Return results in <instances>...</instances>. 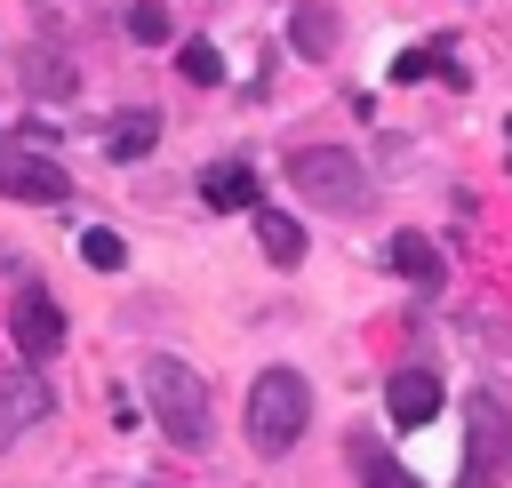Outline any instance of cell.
<instances>
[{
  "label": "cell",
  "instance_id": "14",
  "mask_svg": "<svg viewBox=\"0 0 512 488\" xmlns=\"http://www.w3.org/2000/svg\"><path fill=\"white\" fill-rule=\"evenodd\" d=\"M288 40H296V56H328V48H336V16H328V8H296Z\"/></svg>",
  "mask_w": 512,
  "mask_h": 488
},
{
  "label": "cell",
  "instance_id": "8",
  "mask_svg": "<svg viewBox=\"0 0 512 488\" xmlns=\"http://www.w3.org/2000/svg\"><path fill=\"white\" fill-rule=\"evenodd\" d=\"M384 408H392V424H432V416H440V376H432V368L384 376Z\"/></svg>",
  "mask_w": 512,
  "mask_h": 488
},
{
  "label": "cell",
  "instance_id": "10",
  "mask_svg": "<svg viewBox=\"0 0 512 488\" xmlns=\"http://www.w3.org/2000/svg\"><path fill=\"white\" fill-rule=\"evenodd\" d=\"M200 200H208V208H256L264 192H256V168H248V160H216V168L200 176Z\"/></svg>",
  "mask_w": 512,
  "mask_h": 488
},
{
  "label": "cell",
  "instance_id": "9",
  "mask_svg": "<svg viewBox=\"0 0 512 488\" xmlns=\"http://www.w3.org/2000/svg\"><path fill=\"white\" fill-rule=\"evenodd\" d=\"M248 216H256V240H264V256H272L280 272H296V264H304V224H296L288 208H264V200H256Z\"/></svg>",
  "mask_w": 512,
  "mask_h": 488
},
{
  "label": "cell",
  "instance_id": "17",
  "mask_svg": "<svg viewBox=\"0 0 512 488\" xmlns=\"http://www.w3.org/2000/svg\"><path fill=\"white\" fill-rule=\"evenodd\" d=\"M128 40L160 48V40H168V8H160V0H136V8H128Z\"/></svg>",
  "mask_w": 512,
  "mask_h": 488
},
{
  "label": "cell",
  "instance_id": "6",
  "mask_svg": "<svg viewBox=\"0 0 512 488\" xmlns=\"http://www.w3.org/2000/svg\"><path fill=\"white\" fill-rule=\"evenodd\" d=\"M0 192L24 208H56V200H72V176L32 144H0Z\"/></svg>",
  "mask_w": 512,
  "mask_h": 488
},
{
  "label": "cell",
  "instance_id": "18",
  "mask_svg": "<svg viewBox=\"0 0 512 488\" xmlns=\"http://www.w3.org/2000/svg\"><path fill=\"white\" fill-rule=\"evenodd\" d=\"M432 64H448V56H440V48H408V56H400V64H392V80H424V72H432Z\"/></svg>",
  "mask_w": 512,
  "mask_h": 488
},
{
  "label": "cell",
  "instance_id": "11",
  "mask_svg": "<svg viewBox=\"0 0 512 488\" xmlns=\"http://www.w3.org/2000/svg\"><path fill=\"white\" fill-rule=\"evenodd\" d=\"M384 256H392V272H400L408 288H432V280L448 272V264H440V248H432L424 232H392V240H384Z\"/></svg>",
  "mask_w": 512,
  "mask_h": 488
},
{
  "label": "cell",
  "instance_id": "5",
  "mask_svg": "<svg viewBox=\"0 0 512 488\" xmlns=\"http://www.w3.org/2000/svg\"><path fill=\"white\" fill-rule=\"evenodd\" d=\"M8 336H16V352H24V368H40V360H56L64 352V304L40 288V280H16V304H8Z\"/></svg>",
  "mask_w": 512,
  "mask_h": 488
},
{
  "label": "cell",
  "instance_id": "13",
  "mask_svg": "<svg viewBox=\"0 0 512 488\" xmlns=\"http://www.w3.org/2000/svg\"><path fill=\"white\" fill-rule=\"evenodd\" d=\"M152 136H160V112H152V104H136V112H120V120H112L104 152H112V160H144V152H152Z\"/></svg>",
  "mask_w": 512,
  "mask_h": 488
},
{
  "label": "cell",
  "instance_id": "16",
  "mask_svg": "<svg viewBox=\"0 0 512 488\" xmlns=\"http://www.w3.org/2000/svg\"><path fill=\"white\" fill-rule=\"evenodd\" d=\"M80 256H88L96 272H120V264H128V240H120L112 224H88V232H80Z\"/></svg>",
  "mask_w": 512,
  "mask_h": 488
},
{
  "label": "cell",
  "instance_id": "19",
  "mask_svg": "<svg viewBox=\"0 0 512 488\" xmlns=\"http://www.w3.org/2000/svg\"><path fill=\"white\" fill-rule=\"evenodd\" d=\"M0 272H24V256H16V248H8V240H0Z\"/></svg>",
  "mask_w": 512,
  "mask_h": 488
},
{
  "label": "cell",
  "instance_id": "12",
  "mask_svg": "<svg viewBox=\"0 0 512 488\" xmlns=\"http://www.w3.org/2000/svg\"><path fill=\"white\" fill-rule=\"evenodd\" d=\"M352 472H360V488H424V480H416L400 456H384L368 432H352Z\"/></svg>",
  "mask_w": 512,
  "mask_h": 488
},
{
  "label": "cell",
  "instance_id": "4",
  "mask_svg": "<svg viewBox=\"0 0 512 488\" xmlns=\"http://www.w3.org/2000/svg\"><path fill=\"white\" fill-rule=\"evenodd\" d=\"M512 472V408L504 392H464V480L456 488H504Z\"/></svg>",
  "mask_w": 512,
  "mask_h": 488
},
{
  "label": "cell",
  "instance_id": "2",
  "mask_svg": "<svg viewBox=\"0 0 512 488\" xmlns=\"http://www.w3.org/2000/svg\"><path fill=\"white\" fill-rule=\"evenodd\" d=\"M304 424H312V384L296 368H264L248 384V448L256 456H288L304 440Z\"/></svg>",
  "mask_w": 512,
  "mask_h": 488
},
{
  "label": "cell",
  "instance_id": "7",
  "mask_svg": "<svg viewBox=\"0 0 512 488\" xmlns=\"http://www.w3.org/2000/svg\"><path fill=\"white\" fill-rule=\"evenodd\" d=\"M48 408H56V392L40 368H0V448H16Z\"/></svg>",
  "mask_w": 512,
  "mask_h": 488
},
{
  "label": "cell",
  "instance_id": "3",
  "mask_svg": "<svg viewBox=\"0 0 512 488\" xmlns=\"http://www.w3.org/2000/svg\"><path fill=\"white\" fill-rule=\"evenodd\" d=\"M288 184L328 216H360L368 208V168L352 160V144H296L288 152Z\"/></svg>",
  "mask_w": 512,
  "mask_h": 488
},
{
  "label": "cell",
  "instance_id": "15",
  "mask_svg": "<svg viewBox=\"0 0 512 488\" xmlns=\"http://www.w3.org/2000/svg\"><path fill=\"white\" fill-rule=\"evenodd\" d=\"M176 72H184L192 88H216V80H224V56H216L208 40H184V48H176Z\"/></svg>",
  "mask_w": 512,
  "mask_h": 488
},
{
  "label": "cell",
  "instance_id": "1",
  "mask_svg": "<svg viewBox=\"0 0 512 488\" xmlns=\"http://www.w3.org/2000/svg\"><path fill=\"white\" fill-rule=\"evenodd\" d=\"M144 408H152V424H160L176 448H208V432H216L208 384H200L176 352H152V360H144Z\"/></svg>",
  "mask_w": 512,
  "mask_h": 488
}]
</instances>
